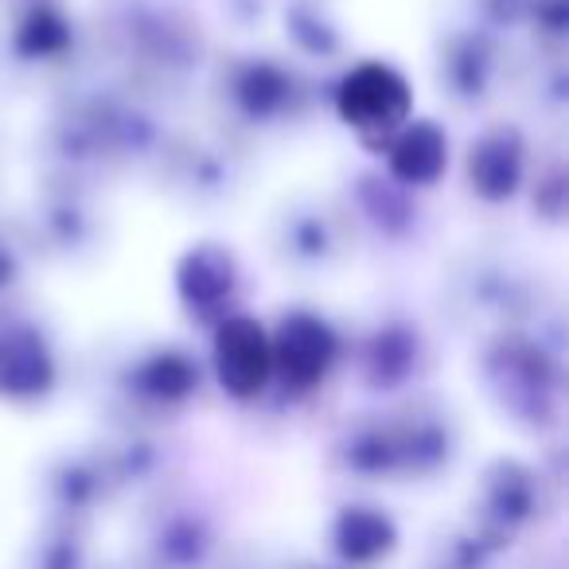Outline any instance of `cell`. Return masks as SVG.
<instances>
[{"mask_svg":"<svg viewBox=\"0 0 569 569\" xmlns=\"http://www.w3.org/2000/svg\"><path fill=\"white\" fill-rule=\"evenodd\" d=\"M406 87L387 67H363L343 87V113L359 129H390L406 118Z\"/></svg>","mask_w":569,"mask_h":569,"instance_id":"obj_1","label":"cell"},{"mask_svg":"<svg viewBox=\"0 0 569 569\" xmlns=\"http://www.w3.org/2000/svg\"><path fill=\"white\" fill-rule=\"evenodd\" d=\"M328 351H332V340L328 332L309 317H297L284 325L281 332V348H277V359L284 367V379L293 382H312L325 375V363H328Z\"/></svg>","mask_w":569,"mask_h":569,"instance_id":"obj_3","label":"cell"},{"mask_svg":"<svg viewBox=\"0 0 569 569\" xmlns=\"http://www.w3.org/2000/svg\"><path fill=\"white\" fill-rule=\"evenodd\" d=\"M269 363H273V351H269L266 336L250 320H230L219 336V375L222 387H230L234 395L250 398L266 387Z\"/></svg>","mask_w":569,"mask_h":569,"instance_id":"obj_2","label":"cell"},{"mask_svg":"<svg viewBox=\"0 0 569 569\" xmlns=\"http://www.w3.org/2000/svg\"><path fill=\"white\" fill-rule=\"evenodd\" d=\"M395 164H398V172H402L406 180H433V176L441 172V164H445L441 137H437L433 129H413V133H406L402 144H398Z\"/></svg>","mask_w":569,"mask_h":569,"instance_id":"obj_4","label":"cell"}]
</instances>
